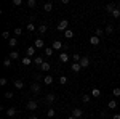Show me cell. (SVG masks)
I'll list each match as a JSON object with an SVG mask.
<instances>
[{
  "label": "cell",
  "instance_id": "cell-1",
  "mask_svg": "<svg viewBox=\"0 0 120 119\" xmlns=\"http://www.w3.org/2000/svg\"><path fill=\"white\" fill-rule=\"evenodd\" d=\"M67 26H69V21H67V19H61V21H59V24L56 26V29H58L59 32H61V31L66 32V31H67Z\"/></svg>",
  "mask_w": 120,
  "mask_h": 119
},
{
  "label": "cell",
  "instance_id": "cell-2",
  "mask_svg": "<svg viewBox=\"0 0 120 119\" xmlns=\"http://www.w3.org/2000/svg\"><path fill=\"white\" fill-rule=\"evenodd\" d=\"M37 106H38V103H37V101H34V100L27 101V110H29V111H34V110H37Z\"/></svg>",
  "mask_w": 120,
  "mask_h": 119
},
{
  "label": "cell",
  "instance_id": "cell-3",
  "mask_svg": "<svg viewBox=\"0 0 120 119\" xmlns=\"http://www.w3.org/2000/svg\"><path fill=\"white\" fill-rule=\"evenodd\" d=\"M51 48H53L55 52H59V50L63 48V44H61V40H55V42H53V45H51Z\"/></svg>",
  "mask_w": 120,
  "mask_h": 119
},
{
  "label": "cell",
  "instance_id": "cell-4",
  "mask_svg": "<svg viewBox=\"0 0 120 119\" xmlns=\"http://www.w3.org/2000/svg\"><path fill=\"white\" fill-rule=\"evenodd\" d=\"M72 116H74V118H82L83 116V111L80 110V108H74V110H72Z\"/></svg>",
  "mask_w": 120,
  "mask_h": 119
},
{
  "label": "cell",
  "instance_id": "cell-5",
  "mask_svg": "<svg viewBox=\"0 0 120 119\" xmlns=\"http://www.w3.org/2000/svg\"><path fill=\"white\" fill-rule=\"evenodd\" d=\"M34 47H35V48H45V42H43V39H35Z\"/></svg>",
  "mask_w": 120,
  "mask_h": 119
},
{
  "label": "cell",
  "instance_id": "cell-6",
  "mask_svg": "<svg viewBox=\"0 0 120 119\" xmlns=\"http://www.w3.org/2000/svg\"><path fill=\"white\" fill-rule=\"evenodd\" d=\"M59 61H61V63H67V61H69V55H67L66 52H61V53H59Z\"/></svg>",
  "mask_w": 120,
  "mask_h": 119
},
{
  "label": "cell",
  "instance_id": "cell-7",
  "mask_svg": "<svg viewBox=\"0 0 120 119\" xmlns=\"http://www.w3.org/2000/svg\"><path fill=\"white\" fill-rule=\"evenodd\" d=\"M30 92H32V93H40V85H38L37 82H34L30 85Z\"/></svg>",
  "mask_w": 120,
  "mask_h": 119
},
{
  "label": "cell",
  "instance_id": "cell-8",
  "mask_svg": "<svg viewBox=\"0 0 120 119\" xmlns=\"http://www.w3.org/2000/svg\"><path fill=\"white\" fill-rule=\"evenodd\" d=\"M99 40H101V39H99L98 36H91L90 37V44H91V45H99Z\"/></svg>",
  "mask_w": 120,
  "mask_h": 119
},
{
  "label": "cell",
  "instance_id": "cell-9",
  "mask_svg": "<svg viewBox=\"0 0 120 119\" xmlns=\"http://www.w3.org/2000/svg\"><path fill=\"white\" fill-rule=\"evenodd\" d=\"M34 55H35V47L32 45V47H29L27 50H26V56L30 58V56H34Z\"/></svg>",
  "mask_w": 120,
  "mask_h": 119
},
{
  "label": "cell",
  "instance_id": "cell-10",
  "mask_svg": "<svg viewBox=\"0 0 120 119\" xmlns=\"http://www.w3.org/2000/svg\"><path fill=\"white\" fill-rule=\"evenodd\" d=\"M80 66H82V68H88V66H90V60H88L86 56H83L82 60H80Z\"/></svg>",
  "mask_w": 120,
  "mask_h": 119
},
{
  "label": "cell",
  "instance_id": "cell-11",
  "mask_svg": "<svg viewBox=\"0 0 120 119\" xmlns=\"http://www.w3.org/2000/svg\"><path fill=\"white\" fill-rule=\"evenodd\" d=\"M91 97L99 98V97H101V90H99V89H96V87H94V89H91Z\"/></svg>",
  "mask_w": 120,
  "mask_h": 119
},
{
  "label": "cell",
  "instance_id": "cell-12",
  "mask_svg": "<svg viewBox=\"0 0 120 119\" xmlns=\"http://www.w3.org/2000/svg\"><path fill=\"white\" fill-rule=\"evenodd\" d=\"M115 8H117V5H115V3H107V5H106V10H107V13H111V15H112V11H114Z\"/></svg>",
  "mask_w": 120,
  "mask_h": 119
},
{
  "label": "cell",
  "instance_id": "cell-13",
  "mask_svg": "<svg viewBox=\"0 0 120 119\" xmlns=\"http://www.w3.org/2000/svg\"><path fill=\"white\" fill-rule=\"evenodd\" d=\"M15 87H16V89H18V90H21V89H24V82H22V81H19V79H16V81H15Z\"/></svg>",
  "mask_w": 120,
  "mask_h": 119
},
{
  "label": "cell",
  "instance_id": "cell-14",
  "mask_svg": "<svg viewBox=\"0 0 120 119\" xmlns=\"http://www.w3.org/2000/svg\"><path fill=\"white\" fill-rule=\"evenodd\" d=\"M55 100H56L55 93H48V95H46V103H48V105H51V103H53Z\"/></svg>",
  "mask_w": 120,
  "mask_h": 119
},
{
  "label": "cell",
  "instance_id": "cell-15",
  "mask_svg": "<svg viewBox=\"0 0 120 119\" xmlns=\"http://www.w3.org/2000/svg\"><path fill=\"white\" fill-rule=\"evenodd\" d=\"M43 82H45L46 85H51V84H53V77H51L50 74H46L45 77H43Z\"/></svg>",
  "mask_w": 120,
  "mask_h": 119
},
{
  "label": "cell",
  "instance_id": "cell-16",
  "mask_svg": "<svg viewBox=\"0 0 120 119\" xmlns=\"http://www.w3.org/2000/svg\"><path fill=\"white\" fill-rule=\"evenodd\" d=\"M71 69H72L74 73H79V71L82 69V66H80V63H72V66H71Z\"/></svg>",
  "mask_w": 120,
  "mask_h": 119
},
{
  "label": "cell",
  "instance_id": "cell-17",
  "mask_svg": "<svg viewBox=\"0 0 120 119\" xmlns=\"http://www.w3.org/2000/svg\"><path fill=\"white\" fill-rule=\"evenodd\" d=\"M107 108H109V110H115V108H117V101L112 98V100L107 103Z\"/></svg>",
  "mask_w": 120,
  "mask_h": 119
},
{
  "label": "cell",
  "instance_id": "cell-18",
  "mask_svg": "<svg viewBox=\"0 0 120 119\" xmlns=\"http://www.w3.org/2000/svg\"><path fill=\"white\" fill-rule=\"evenodd\" d=\"M43 10H45V11H48V13H50V11H51V10H53V3H51V2H46L45 5H43Z\"/></svg>",
  "mask_w": 120,
  "mask_h": 119
},
{
  "label": "cell",
  "instance_id": "cell-19",
  "mask_svg": "<svg viewBox=\"0 0 120 119\" xmlns=\"http://www.w3.org/2000/svg\"><path fill=\"white\" fill-rule=\"evenodd\" d=\"M43 63H45V61H43V58H42V56H35V60H34V64H37V66H42Z\"/></svg>",
  "mask_w": 120,
  "mask_h": 119
},
{
  "label": "cell",
  "instance_id": "cell-20",
  "mask_svg": "<svg viewBox=\"0 0 120 119\" xmlns=\"http://www.w3.org/2000/svg\"><path fill=\"white\" fill-rule=\"evenodd\" d=\"M50 68H51V64H50V63H43L42 66H40V69H42V71H45V73L50 71Z\"/></svg>",
  "mask_w": 120,
  "mask_h": 119
},
{
  "label": "cell",
  "instance_id": "cell-21",
  "mask_svg": "<svg viewBox=\"0 0 120 119\" xmlns=\"http://www.w3.org/2000/svg\"><path fill=\"white\" fill-rule=\"evenodd\" d=\"M15 114H16V110H15V108H8V110H7V116H10V118H13Z\"/></svg>",
  "mask_w": 120,
  "mask_h": 119
},
{
  "label": "cell",
  "instance_id": "cell-22",
  "mask_svg": "<svg viewBox=\"0 0 120 119\" xmlns=\"http://www.w3.org/2000/svg\"><path fill=\"white\" fill-rule=\"evenodd\" d=\"M64 36H66V39H71V37H74V31L72 29H67L64 32Z\"/></svg>",
  "mask_w": 120,
  "mask_h": 119
},
{
  "label": "cell",
  "instance_id": "cell-23",
  "mask_svg": "<svg viewBox=\"0 0 120 119\" xmlns=\"http://www.w3.org/2000/svg\"><path fill=\"white\" fill-rule=\"evenodd\" d=\"M53 53H55V50H53L51 47H46V48H45V55L46 56H51Z\"/></svg>",
  "mask_w": 120,
  "mask_h": 119
},
{
  "label": "cell",
  "instance_id": "cell-24",
  "mask_svg": "<svg viewBox=\"0 0 120 119\" xmlns=\"http://www.w3.org/2000/svg\"><path fill=\"white\" fill-rule=\"evenodd\" d=\"M90 100H91V95H88V93H85L82 97V101L83 103H90Z\"/></svg>",
  "mask_w": 120,
  "mask_h": 119
},
{
  "label": "cell",
  "instance_id": "cell-25",
  "mask_svg": "<svg viewBox=\"0 0 120 119\" xmlns=\"http://www.w3.org/2000/svg\"><path fill=\"white\" fill-rule=\"evenodd\" d=\"M26 28H27L29 32H34V31H35V24H34V23H27V26H26Z\"/></svg>",
  "mask_w": 120,
  "mask_h": 119
},
{
  "label": "cell",
  "instance_id": "cell-26",
  "mask_svg": "<svg viewBox=\"0 0 120 119\" xmlns=\"http://www.w3.org/2000/svg\"><path fill=\"white\" fill-rule=\"evenodd\" d=\"M104 32H106V34H112V32H114V26H112V24H109V26H106V29H104Z\"/></svg>",
  "mask_w": 120,
  "mask_h": 119
},
{
  "label": "cell",
  "instance_id": "cell-27",
  "mask_svg": "<svg viewBox=\"0 0 120 119\" xmlns=\"http://www.w3.org/2000/svg\"><path fill=\"white\" fill-rule=\"evenodd\" d=\"M55 114H56V111L53 110V108H50V110L46 111V116H48V118H55Z\"/></svg>",
  "mask_w": 120,
  "mask_h": 119
},
{
  "label": "cell",
  "instance_id": "cell-28",
  "mask_svg": "<svg viewBox=\"0 0 120 119\" xmlns=\"http://www.w3.org/2000/svg\"><path fill=\"white\" fill-rule=\"evenodd\" d=\"M10 58H11V60H18L19 53H18V52H10Z\"/></svg>",
  "mask_w": 120,
  "mask_h": 119
},
{
  "label": "cell",
  "instance_id": "cell-29",
  "mask_svg": "<svg viewBox=\"0 0 120 119\" xmlns=\"http://www.w3.org/2000/svg\"><path fill=\"white\" fill-rule=\"evenodd\" d=\"M38 32H40V34H45L46 32V24H40V26H38Z\"/></svg>",
  "mask_w": 120,
  "mask_h": 119
},
{
  "label": "cell",
  "instance_id": "cell-30",
  "mask_svg": "<svg viewBox=\"0 0 120 119\" xmlns=\"http://www.w3.org/2000/svg\"><path fill=\"white\" fill-rule=\"evenodd\" d=\"M80 60H82V56L77 55V53H74V56H72V61H74V63H80Z\"/></svg>",
  "mask_w": 120,
  "mask_h": 119
},
{
  "label": "cell",
  "instance_id": "cell-31",
  "mask_svg": "<svg viewBox=\"0 0 120 119\" xmlns=\"http://www.w3.org/2000/svg\"><path fill=\"white\" fill-rule=\"evenodd\" d=\"M3 66H5V68H11V58H5Z\"/></svg>",
  "mask_w": 120,
  "mask_h": 119
},
{
  "label": "cell",
  "instance_id": "cell-32",
  "mask_svg": "<svg viewBox=\"0 0 120 119\" xmlns=\"http://www.w3.org/2000/svg\"><path fill=\"white\" fill-rule=\"evenodd\" d=\"M27 7H30V8H35V7H37V2H35V0H27Z\"/></svg>",
  "mask_w": 120,
  "mask_h": 119
},
{
  "label": "cell",
  "instance_id": "cell-33",
  "mask_svg": "<svg viewBox=\"0 0 120 119\" xmlns=\"http://www.w3.org/2000/svg\"><path fill=\"white\" fill-rule=\"evenodd\" d=\"M8 42H10V47H11V48H15L16 44H18V39H10Z\"/></svg>",
  "mask_w": 120,
  "mask_h": 119
},
{
  "label": "cell",
  "instance_id": "cell-34",
  "mask_svg": "<svg viewBox=\"0 0 120 119\" xmlns=\"http://www.w3.org/2000/svg\"><path fill=\"white\" fill-rule=\"evenodd\" d=\"M94 36H98V37H99V39H101V37L104 36V31H102L101 28H98V29H96V34H94Z\"/></svg>",
  "mask_w": 120,
  "mask_h": 119
},
{
  "label": "cell",
  "instance_id": "cell-35",
  "mask_svg": "<svg viewBox=\"0 0 120 119\" xmlns=\"http://www.w3.org/2000/svg\"><path fill=\"white\" fill-rule=\"evenodd\" d=\"M22 64H24V66H29V64H30V58H29V56H24V58H22Z\"/></svg>",
  "mask_w": 120,
  "mask_h": 119
},
{
  "label": "cell",
  "instance_id": "cell-36",
  "mask_svg": "<svg viewBox=\"0 0 120 119\" xmlns=\"http://www.w3.org/2000/svg\"><path fill=\"white\" fill-rule=\"evenodd\" d=\"M59 84H61V85H66V84H67V77H66V76H61V77H59Z\"/></svg>",
  "mask_w": 120,
  "mask_h": 119
},
{
  "label": "cell",
  "instance_id": "cell-37",
  "mask_svg": "<svg viewBox=\"0 0 120 119\" xmlns=\"http://www.w3.org/2000/svg\"><path fill=\"white\" fill-rule=\"evenodd\" d=\"M112 16H114V18H120V10L115 8L114 11H112Z\"/></svg>",
  "mask_w": 120,
  "mask_h": 119
},
{
  "label": "cell",
  "instance_id": "cell-38",
  "mask_svg": "<svg viewBox=\"0 0 120 119\" xmlns=\"http://www.w3.org/2000/svg\"><path fill=\"white\" fill-rule=\"evenodd\" d=\"M112 93H114V97H120V89H119V87H117V89H114Z\"/></svg>",
  "mask_w": 120,
  "mask_h": 119
},
{
  "label": "cell",
  "instance_id": "cell-39",
  "mask_svg": "<svg viewBox=\"0 0 120 119\" xmlns=\"http://www.w3.org/2000/svg\"><path fill=\"white\" fill-rule=\"evenodd\" d=\"M13 5L15 7H21L22 5V0H13Z\"/></svg>",
  "mask_w": 120,
  "mask_h": 119
},
{
  "label": "cell",
  "instance_id": "cell-40",
  "mask_svg": "<svg viewBox=\"0 0 120 119\" xmlns=\"http://www.w3.org/2000/svg\"><path fill=\"white\" fill-rule=\"evenodd\" d=\"M21 34H22V29H21V28L15 29V36H21Z\"/></svg>",
  "mask_w": 120,
  "mask_h": 119
},
{
  "label": "cell",
  "instance_id": "cell-41",
  "mask_svg": "<svg viewBox=\"0 0 120 119\" xmlns=\"http://www.w3.org/2000/svg\"><path fill=\"white\" fill-rule=\"evenodd\" d=\"M7 82H8L7 77H2V79H0V85H7Z\"/></svg>",
  "mask_w": 120,
  "mask_h": 119
},
{
  "label": "cell",
  "instance_id": "cell-42",
  "mask_svg": "<svg viewBox=\"0 0 120 119\" xmlns=\"http://www.w3.org/2000/svg\"><path fill=\"white\" fill-rule=\"evenodd\" d=\"M5 98L11 100V98H13V92H7V93H5Z\"/></svg>",
  "mask_w": 120,
  "mask_h": 119
},
{
  "label": "cell",
  "instance_id": "cell-43",
  "mask_svg": "<svg viewBox=\"0 0 120 119\" xmlns=\"http://www.w3.org/2000/svg\"><path fill=\"white\" fill-rule=\"evenodd\" d=\"M2 37H3V39H8V37H10V32H8V31H5V32L2 34ZM8 40H10V39H8Z\"/></svg>",
  "mask_w": 120,
  "mask_h": 119
},
{
  "label": "cell",
  "instance_id": "cell-44",
  "mask_svg": "<svg viewBox=\"0 0 120 119\" xmlns=\"http://www.w3.org/2000/svg\"><path fill=\"white\" fill-rule=\"evenodd\" d=\"M112 119H120V114H119V113H115V114L112 116Z\"/></svg>",
  "mask_w": 120,
  "mask_h": 119
},
{
  "label": "cell",
  "instance_id": "cell-45",
  "mask_svg": "<svg viewBox=\"0 0 120 119\" xmlns=\"http://www.w3.org/2000/svg\"><path fill=\"white\" fill-rule=\"evenodd\" d=\"M29 119H38L37 116H29Z\"/></svg>",
  "mask_w": 120,
  "mask_h": 119
},
{
  "label": "cell",
  "instance_id": "cell-46",
  "mask_svg": "<svg viewBox=\"0 0 120 119\" xmlns=\"http://www.w3.org/2000/svg\"><path fill=\"white\" fill-rule=\"evenodd\" d=\"M67 119H77V118H74V116H69V118H67Z\"/></svg>",
  "mask_w": 120,
  "mask_h": 119
},
{
  "label": "cell",
  "instance_id": "cell-47",
  "mask_svg": "<svg viewBox=\"0 0 120 119\" xmlns=\"http://www.w3.org/2000/svg\"><path fill=\"white\" fill-rule=\"evenodd\" d=\"M117 8H119V10H120V3H119V5H117Z\"/></svg>",
  "mask_w": 120,
  "mask_h": 119
}]
</instances>
